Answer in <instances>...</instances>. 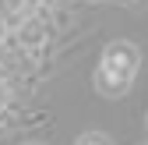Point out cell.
Here are the masks:
<instances>
[{"instance_id": "6da1fadb", "label": "cell", "mask_w": 148, "mask_h": 145, "mask_svg": "<svg viewBox=\"0 0 148 145\" xmlns=\"http://www.w3.org/2000/svg\"><path fill=\"white\" fill-rule=\"evenodd\" d=\"M134 67H138V53L127 46V43L109 46L106 57H102V67H99V85H102V92H123L127 81L134 78Z\"/></svg>"}, {"instance_id": "7a4b0ae2", "label": "cell", "mask_w": 148, "mask_h": 145, "mask_svg": "<svg viewBox=\"0 0 148 145\" xmlns=\"http://www.w3.org/2000/svg\"><path fill=\"white\" fill-rule=\"evenodd\" d=\"M81 145H109V142H106L102 135H85V138H81Z\"/></svg>"}]
</instances>
